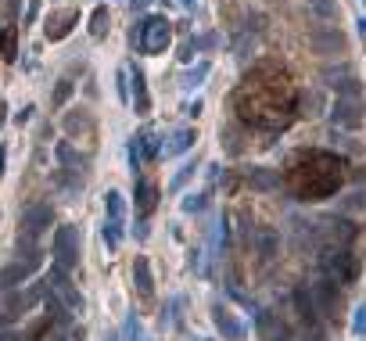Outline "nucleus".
<instances>
[{
	"instance_id": "4468645a",
	"label": "nucleus",
	"mask_w": 366,
	"mask_h": 341,
	"mask_svg": "<svg viewBox=\"0 0 366 341\" xmlns=\"http://www.w3.org/2000/svg\"><path fill=\"white\" fill-rule=\"evenodd\" d=\"M43 298V284H33L25 295H11L8 302H4V313H0V320H11V316H25L29 309H33L36 302Z\"/></svg>"
},
{
	"instance_id": "5701e85b",
	"label": "nucleus",
	"mask_w": 366,
	"mask_h": 341,
	"mask_svg": "<svg viewBox=\"0 0 366 341\" xmlns=\"http://www.w3.org/2000/svg\"><path fill=\"white\" fill-rule=\"evenodd\" d=\"M334 94H338L341 101H366V98H362V83H359L355 76H348V79H341V83H334Z\"/></svg>"
},
{
	"instance_id": "c9c22d12",
	"label": "nucleus",
	"mask_w": 366,
	"mask_h": 341,
	"mask_svg": "<svg viewBox=\"0 0 366 341\" xmlns=\"http://www.w3.org/2000/svg\"><path fill=\"white\" fill-rule=\"evenodd\" d=\"M298 108H309L305 115H320L316 112L320 108V94H305V90H301V94H298Z\"/></svg>"
},
{
	"instance_id": "6ab92c4d",
	"label": "nucleus",
	"mask_w": 366,
	"mask_h": 341,
	"mask_svg": "<svg viewBox=\"0 0 366 341\" xmlns=\"http://www.w3.org/2000/svg\"><path fill=\"white\" fill-rule=\"evenodd\" d=\"M133 284H137L140 298H151V295H155V276H151V262H147L144 255H137V262H133Z\"/></svg>"
},
{
	"instance_id": "de8ad7c7",
	"label": "nucleus",
	"mask_w": 366,
	"mask_h": 341,
	"mask_svg": "<svg viewBox=\"0 0 366 341\" xmlns=\"http://www.w3.org/2000/svg\"><path fill=\"white\" fill-rule=\"evenodd\" d=\"M187 4H194V0H187Z\"/></svg>"
},
{
	"instance_id": "49530a36",
	"label": "nucleus",
	"mask_w": 366,
	"mask_h": 341,
	"mask_svg": "<svg viewBox=\"0 0 366 341\" xmlns=\"http://www.w3.org/2000/svg\"><path fill=\"white\" fill-rule=\"evenodd\" d=\"M359 33H366V15L359 18Z\"/></svg>"
},
{
	"instance_id": "a211bd4d",
	"label": "nucleus",
	"mask_w": 366,
	"mask_h": 341,
	"mask_svg": "<svg viewBox=\"0 0 366 341\" xmlns=\"http://www.w3.org/2000/svg\"><path fill=\"white\" fill-rule=\"evenodd\" d=\"M133 194H137V212H140V215H151V212H155V205H158V187H155L151 180H137Z\"/></svg>"
},
{
	"instance_id": "423d86ee",
	"label": "nucleus",
	"mask_w": 366,
	"mask_h": 341,
	"mask_svg": "<svg viewBox=\"0 0 366 341\" xmlns=\"http://www.w3.org/2000/svg\"><path fill=\"white\" fill-rule=\"evenodd\" d=\"M316 234L323 237L327 248H348L359 237V227L352 220H345V215H327V220H320Z\"/></svg>"
},
{
	"instance_id": "cd10ccee",
	"label": "nucleus",
	"mask_w": 366,
	"mask_h": 341,
	"mask_svg": "<svg viewBox=\"0 0 366 341\" xmlns=\"http://www.w3.org/2000/svg\"><path fill=\"white\" fill-rule=\"evenodd\" d=\"M0 54H4V61L18 58V51H15V25H8L4 33H0Z\"/></svg>"
},
{
	"instance_id": "393cba45",
	"label": "nucleus",
	"mask_w": 366,
	"mask_h": 341,
	"mask_svg": "<svg viewBox=\"0 0 366 341\" xmlns=\"http://www.w3.org/2000/svg\"><path fill=\"white\" fill-rule=\"evenodd\" d=\"M43 309H47V320L50 323H65L69 320V309L61 305V298L54 291H43Z\"/></svg>"
},
{
	"instance_id": "e433bc0d",
	"label": "nucleus",
	"mask_w": 366,
	"mask_h": 341,
	"mask_svg": "<svg viewBox=\"0 0 366 341\" xmlns=\"http://www.w3.org/2000/svg\"><path fill=\"white\" fill-rule=\"evenodd\" d=\"M208 205V194H187L183 198V212H201Z\"/></svg>"
},
{
	"instance_id": "0eeeda50",
	"label": "nucleus",
	"mask_w": 366,
	"mask_h": 341,
	"mask_svg": "<svg viewBox=\"0 0 366 341\" xmlns=\"http://www.w3.org/2000/svg\"><path fill=\"white\" fill-rule=\"evenodd\" d=\"M47 284H50V291L61 298V305L69 309V316H83V295L72 288V276H69V273H61L57 266H50Z\"/></svg>"
},
{
	"instance_id": "7c9ffc66",
	"label": "nucleus",
	"mask_w": 366,
	"mask_h": 341,
	"mask_svg": "<svg viewBox=\"0 0 366 341\" xmlns=\"http://www.w3.org/2000/svg\"><path fill=\"white\" fill-rule=\"evenodd\" d=\"M72 90H76V83L72 79H57V86H54V108H61L69 98H72Z\"/></svg>"
},
{
	"instance_id": "f03ea898",
	"label": "nucleus",
	"mask_w": 366,
	"mask_h": 341,
	"mask_svg": "<svg viewBox=\"0 0 366 341\" xmlns=\"http://www.w3.org/2000/svg\"><path fill=\"white\" fill-rule=\"evenodd\" d=\"M341 159L330 151H305L287 169V191L301 201H323L341 187Z\"/></svg>"
},
{
	"instance_id": "2f4dec72",
	"label": "nucleus",
	"mask_w": 366,
	"mask_h": 341,
	"mask_svg": "<svg viewBox=\"0 0 366 341\" xmlns=\"http://www.w3.org/2000/svg\"><path fill=\"white\" fill-rule=\"evenodd\" d=\"M348 76H355V72H352L348 65H330V69L323 72V79H327L330 86H334V83H341V79H348Z\"/></svg>"
},
{
	"instance_id": "39448f33",
	"label": "nucleus",
	"mask_w": 366,
	"mask_h": 341,
	"mask_svg": "<svg viewBox=\"0 0 366 341\" xmlns=\"http://www.w3.org/2000/svg\"><path fill=\"white\" fill-rule=\"evenodd\" d=\"M50 244H54V266L61 273H72V266L79 262V230L76 227H57Z\"/></svg>"
},
{
	"instance_id": "473e14b6",
	"label": "nucleus",
	"mask_w": 366,
	"mask_h": 341,
	"mask_svg": "<svg viewBox=\"0 0 366 341\" xmlns=\"http://www.w3.org/2000/svg\"><path fill=\"white\" fill-rule=\"evenodd\" d=\"M205 76H208V61H201L198 69H191V72H187V79H183V86L194 90V86H201V79H205Z\"/></svg>"
},
{
	"instance_id": "ddd939ff",
	"label": "nucleus",
	"mask_w": 366,
	"mask_h": 341,
	"mask_svg": "<svg viewBox=\"0 0 366 341\" xmlns=\"http://www.w3.org/2000/svg\"><path fill=\"white\" fill-rule=\"evenodd\" d=\"M76 25H79V11H76V8L50 11V15H47V22H43V36H47V40H65Z\"/></svg>"
},
{
	"instance_id": "f8f14e48",
	"label": "nucleus",
	"mask_w": 366,
	"mask_h": 341,
	"mask_svg": "<svg viewBox=\"0 0 366 341\" xmlns=\"http://www.w3.org/2000/svg\"><path fill=\"white\" fill-rule=\"evenodd\" d=\"M158 154H162V144H158L155 130H140V133L133 137V144H130V162H133V173H137L147 159H158Z\"/></svg>"
},
{
	"instance_id": "aec40b11",
	"label": "nucleus",
	"mask_w": 366,
	"mask_h": 341,
	"mask_svg": "<svg viewBox=\"0 0 366 341\" xmlns=\"http://www.w3.org/2000/svg\"><path fill=\"white\" fill-rule=\"evenodd\" d=\"M29 273H33V266H25V262H11V266H4V269H0V291H11V288L25 284V281H29Z\"/></svg>"
},
{
	"instance_id": "9d476101",
	"label": "nucleus",
	"mask_w": 366,
	"mask_h": 341,
	"mask_svg": "<svg viewBox=\"0 0 366 341\" xmlns=\"http://www.w3.org/2000/svg\"><path fill=\"white\" fill-rule=\"evenodd\" d=\"M309 295H313V305H316V313H320L323 320H338V305H341V291H338V284L320 281V284L309 288Z\"/></svg>"
},
{
	"instance_id": "ea45409f",
	"label": "nucleus",
	"mask_w": 366,
	"mask_h": 341,
	"mask_svg": "<svg viewBox=\"0 0 366 341\" xmlns=\"http://www.w3.org/2000/svg\"><path fill=\"white\" fill-rule=\"evenodd\" d=\"M118 98L130 101V86H126V72H122V69H118Z\"/></svg>"
},
{
	"instance_id": "b1692460",
	"label": "nucleus",
	"mask_w": 366,
	"mask_h": 341,
	"mask_svg": "<svg viewBox=\"0 0 366 341\" xmlns=\"http://www.w3.org/2000/svg\"><path fill=\"white\" fill-rule=\"evenodd\" d=\"M255 244H259V255L269 262L273 255H277V244H280V237L273 234V230H266V227H262V230H255Z\"/></svg>"
},
{
	"instance_id": "9b49d317",
	"label": "nucleus",
	"mask_w": 366,
	"mask_h": 341,
	"mask_svg": "<svg viewBox=\"0 0 366 341\" xmlns=\"http://www.w3.org/2000/svg\"><path fill=\"white\" fill-rule=\"evenodd\" d=\"M330 119H334V126H341V130H359L362 122H366V101H334L330 108Z\"/></svg>"
},
{
	"instance_id": "09e8293b",
	"label": "nucleus",
	"mask_w": 366,
	"mask_h": 341,
	"mask_svg": "<svg viewBox=\"0 0 366 341\" xmlns=\"http://www.w3.org/2000/svg\"><path fill=\"white\" fill-rule=\"evenodd\" d=\"M362 4H366V0H362Z\"/></svg>"
},
{
	"instance_id": "72a5a7b5",
	"label": "nucleus",
	"mask_w": 366,
	"mask_h": 341,
	"mask_svg": "<svg viewBox=\"0 0 366 341\" xmlns=\"http://www.w3.org/2000/svg\"><path fill=\"white\" fill-rule=\"evenodd\" d=\"M248 183H255V187H273V183H277V180H273V173H266V169H252L248 173Z\"/></svg>"
},
{
	"instance_id": "f704fd0d",
	"label": "nucleus",
	"mask_w": 366,
	"mask_h": 341,
	"mask_svg": "<svg viewBox=\"0 0 366 341\" xmlns=\"http://www.w3.org/2000/svg\"><path fill=\"white\" fill-rule=\"evenodd\" d=\"M137 337H140V320H137V313H130V320H126V327H122L118 341H137Z\"/></svg>"
},
{
	"instance_id": "f3484780",
	"label": "nucleus",
	"mask_w": 366,
	"mask_h": 341,
	"mask_svg": "<svg viewBox=\"0 0 366 341\" xmlns=\"http://www.w3.org/2000/svg\"><path fill=\"white\" fill-rule=\"evenodd\" d=\"M194 140H198V133H194L191 126H179V130H172V133H169V144H162V154H165V159H176V154L191 151V147H194Z\"/></svg>"
},
{
	"instance_id": "20e7f679",
	"label": "nucleus",
	"mask_w": 366,
	"mask_h": 341,
	"mask_svg": "<svg viewBox=\"0 0 366 341\" xmlns=\"http://www.w3.org/2000/svg\"><path fill=\"white\" fill-rule=\"evenodd\" d=\"M144 54H162L172 44V22L165 15H147L140 22V36H137Z\"/></svg>"
},
{
	"instance_id": "7ed1b4c3",
	"label": "nucleus",
	"mask_w": 366,
	"mask_h": 341,
	"mask_svg": "<svg viewBox=\"0 0 366 341\" xmlns=\"http://www.w3.org/2000/svg\"><path fill=\"white\" fill-rule=\"evenodd\" d=\"M320 266L327 273V281L330 284H352L355 276H359V255H352L348 248H323V255H320Z\"/></svg>"
},
{
	"instance_id": "2eb2a0df",
	"label": "nucleus",
	"mask_w": 366,
	"mask_h": 341,
	"mask_svg": "<svg viewBox=\"0 0 366 341\" xmlns=\"http://www.w3.org/2000/svg\"><path fill=\"white\" fill-rule=\"evenodd\" d=\"M212 320H216V330L226 337V341H244V323L230 313V309L226 305H212Z\"/></svg>"
},
{
	"instance_id": "a18cd8bd",
	"label": "nucleus",
	"mask_w": 366,
	"mask_h": 341,
	"mask_svg": "<svg viewBox=\"0 0 366 341\" xmlns=\"http://www.w3.org/2000/svg\"><path fill=\"white\" fill-rule=\"evenodd\" d=\"M4 112H8V105H4V98H0V126H4V119H8Z\"/></svg>"
},
{
	"instance_id": "412c9836",
	"label": "nucleus",
	"mask_w": 366,
	"mask_h": 341,
	"mask_svg": "<svg viewBox=\"0 0 366 341\" xmlns=\"http://www.w3.org/2000/svg\"><path fill=\"white\" fill-rule=\"evenodd\" d=\"M54 154H57V162L65 166L69 173H76V176H79V173L86 169V159H83V154H79V151H76V147H72L69 140H61V144L54 147Z\"/></svg>"
},
{
	"instance_id": "58836bf2",
	"label": "nucleus",
	"mask_w": 366,
	"mask_h": 341,
	"mask_svg": "<svg viewBox=\"0 0 366 341\" xmlns=\"http://www.w3.org/2000/svg\"><path fill=\"white\" fill-rule=\"evenodd\" d=\"M191 176H194V166H183V169L176 173V180H172V191H179V187H183V183H187V180H191Z\"/></svg>"
},
{
	"instance_id": "1a4fd4ad",
	"label": "nucleus",
	"mask_w": 366,
	"mask_h": 341,
	"mask_svg": "<svg viewBox=\"0 0 366 341\" xmlns=\"http://www.w3.org/2000/svg\"><path fill=\"white\" fill-rule=\"evenodd\" d=\"M294 313H298V320L305 323V330L313 334V341H327V334H323V316L316 313V305H313V295H309V288H294Z\"/></svg>"
},
{
	"instance_id": "a878e982",
	"label": "nucleus",
	"mask_w": 366,
	"mask_h": 341,
	"mask_svg": "<svg viewBox=\"0 0 366 341\" xmlns=\"http://www.w3.org/2000/svg\"><path fill=\"white\" fill-rule=\"evenodd\" d=\"M104 212H108V220L126 223V205H122V194L118 191H108L104 194Z\"/></svg>"
},
{
	"instance_id": "c03bdc74",
	"label": "nucleus",
	"mask_w": 366,
	"mask_h": 341,
	"mask_svg": "<svg viewBox=\"0 0 366 341\" xmlns=\"http://www.w3.org/2000/svg\"><path fill=\"white\" fill-rule=\"evenodd\" d=\"M4 162H8V147H0V176H4Z\"/></svg>"
},
{
	"instance_id": "6e6552de",
	"label": "nucleus",
	"mask_w": 366,
	"mask_h": 341,
	"mask_svg": "<svg viewBox=\"0 0 366 341\" xmlns=\"http://www.w3.org/2000/svg\"><path fill=\"white\" fill-rule=\"evenodd\" d=\"M50 223H54V208H50L47 201L29 205V208L22 212V241H33V244H36V237H43Z\"/></svg>"
},
{
	"instance_id": "c756f323",
	"label": "nucleus",
	"mask_w": 366,
	"mask_h": 341,
	"mask_svg": "<svg viewBox=\"0 0 366 341\" xmlns=\"http://www.w3.org/2000/svg\"><path fill=\"white\" fill-rule=\"evenodd\" d=\"M104 244L111 248V252H115V248L122 244V223H115V220H104Z\"/></svg>"
},
{
	"instance_id": "bb28decb",
	"label": "nucleus",
	"mask_w": 366,
	"mask_h": 341,
	"mask_svg": "<svg viewBox=\"0 0 366 341\" xmlns=\"http://www.w3.org/2000/svg\"><path fill=\"white\" fill-rule=\"evenodd\" d=\"M108 22H111V18H108V8L101 4L94 15H90V36H97V40H101V36L108 33Z\"/></svg>"
},
{
	"instance_id": "a19ab883",
	"label": "nucleus",
	"mask_w": 366,
	"mask_h": 341,
	"mask_svg": "<svg viewBox=\"0 0 366 341\" xmlns=\"http://www.w3.org/2000/svg\"><path fill=\"white\" fill-rule=\"evenodd\" d=\"M29 115H33V105H25L18 115H15V122H18V126H22V122H29Z\"/></svg>"
},
{
	"instance_id": "37998d69",
	"label": "nucleus",
	"mask_w": 366,
	"mask_h": 341,
	"mask_svg": "<svg viewBox=\"0 0 366 341\" xmlns=\"http://www.w3.org/2000/svg\"><path fill=\"white\" fill-rule=\"evenodd\" d=\"M36 341H61V334H54V327H50V330H47L43 337H36Z\"/></svg>"
},
{
	"instance_id": "4be33fe9",
	"label": "nucleus",
	"mask_w": 366,
	"mask_h": 341,
	"mask_svg": "<svg viewBox=\"0 0 366 341\" xmlns=\"http://www.w3.org/2000/svg\"><path fill=\"white\" fill-rule=\"evenodd\" d=\"M126 76H130V83H133V105H137V115H147V112H151V98H147V79H144V72H140V69H130Z\"/></svg>"
},
{
	"instance_id": "c85d7f7f",
	"label": "nucleus",
	"mask_w": 366,
	"mask_h": 341,
	"mask_svg": "<svg viewBox=\"0 0 366 341\" xmlns=\"http://www.w3.org/2000/svg\"><path fill=\"white\" fill-rule=\"evenodd\" d=\"M309 8H313L320 18H327V22L338 18V0H309Z\"/></svg>"
},
{
	"instance_id": "dca6fc26",
	"label": "nucleus",
	"mask_w": 366,
	"mask_h": 341,
	"mask_svg": "<svg viewBox=\"0 0 366 341\" xmlns=\"http://www.w3.org/2000/svg\"><path fill=\"white\" fill-rule=\"evenodd\" d=\"M309 44H313L316 54H338V51H345V36H341L334 25H327V29H313V33H309Z\"/></svg>"
},
{
	"instance_id": "79ce46f5",
	"label": "nucleus",
	"mask_w": 366,
	"mask_h": 341,
	"mask_svg": "<svg viewBox=\"0 0 366 341\" xmlns=\"http://www.w3.org/2000/svg\"><path fill=\"white\" fill-rule=\"evenodd\" d=\"M0 341H22V334H15V330H0Z\"/></svg>"
},
{
	"instance_id": "4c0bfd02",
	"label": "nucleus",
	"mask_w": 366,
	"mask_h": 341,
	"mask_svg": "<svg viewBox=\"0 0 366 341\" xmlns=\"http://www.w3.org/2000/svg\"><path fill=\"white\" fill-rule=\"evenodd\" d=\"M352 334H355V337H362V334H366V305H359V309H355V316H352Z\"/></svg>"
},
{
	"instance_id": "f257e3e1",
	"label": "nucleus",
	"mask_w": 366,
	"mask_h": 341,
	"mask_svg": "<svg viewBox=\"0 0 366 341\" xmlns=\"http://www.w3.org/2000/svg\"><path fill=\"white\" fill-rule=\"evenodd\" d=\"M233 112H237L240 122H252V126L287 130L294 112H298V90L277 69H269V76L255 72L233 94Z\"/></svg>"
}]
</instances>
